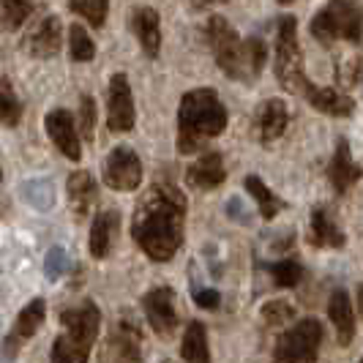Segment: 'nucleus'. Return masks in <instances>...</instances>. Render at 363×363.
Segmentation results:
<instances>
[{"label": "nucleus", "mask_w": 363, "mask_h": 363, "mask_svg": "<svg viewBox=\"0 0 363 363\" xmlns=\"http://www.w3.org/2000/svg\"><path fill=\"white\" fill-rule=\"evenodd\" d=\"M328 314H330V323L336 328V339L342 347H350L355 339V314H352V303H350V295L345 290H333L330 292V303H328Z\"/></svg>", "instance_id": "obj_19"}, {"label": "nucleus", "mask_w": 363, "mask_h": 363, "mask_svg": "<svg viewBox=\"0 0 363 363\" xmlns=\"http://www.w3.org/2000/svg\"><path fill=\"white\" fill-rule=\"evenodd\" d=\"M292 317H295V309L287 301H271V303L262 306V320L268 325H281V323H287Z\"/></svg>", "instance_id": "obj_32"}, {"label": "nucleus", "mask_w": 363, "mask_h": 363, "mask_svg": "<svg viewBox=\"0 0 363 363\" xmlns=\"http://www.w3.org/2000/svg\"><path fill=\"white\" fill-rule=\"evenodd\" d=\"M311 36L323 44L333 41H352L363 38V6L358 0H328L325 9L317 11L309 25Z\"/></svg>", "instance_id": "obj_6"}, {"label": "nucleus", "mask_w": 363, "mask_h": 363, "mask_svg": "<svg viewBox=\"0 0 363 363\" xmlns=\"http://www.w3.org/2000/svg\"><path fill=\"white\" fill-rule=\"evenodd\" d=\"M131 28L140 38L143 50H145L147 57H159V50H162V19L156 14V9H137L131 14Z\"/></svg>", "instance_id": "obj_18"}, {"label": "nucleus", "mask_w": 363, "mask_h": 363, "mask_svg": "<svg viewBox=\"0 0 363 363\" xmlns=\"http://www.w3.org/2000/svg\"><path fill=\"white\" fill-rule=\"evenodd\" d=\"M134 96L128 88L126 74H115L109 79V93H107V126L115 134H123L134 128Z\"/></svg>", "instance_id": "obj_10"}, {"label": "nucleus", "mask_w": 363, "mask_h": 363, "mask_svg": "<svg viewBox=\"0 0 363 363\" xmlns=\"http://www.w3.org/2000/svg\"><path fill=\"white\" fill-rule=\"evenodd\" d=\"M69 6H72L74 14L88 19L93 28H101V25L107 22L109 0H72Z\"/></svg>", "instance_id": "obj_28"}, {"label": "nucleus", "mask_w": 363, "mask_h": 363, "mask_svg": "<svg viewBox=\"0 0 363 363\" xmlns=\"http://www.w3.org/2000/svg\"><path fill=\"white\" fill-rule=\"evenodd\" d=\"M19 194L28 205H33L36 211H52L55 205V189L52 181L47 178H30L19 186Z\"/></svg>", "instance_id": "obj_24"}, {"label": "nucleus", "mask_w": 363, "mask_h": 363, "mask_svg": "<svg viewBox=\"0 0 363 363\" xmlns=\"http://www.w3.org/2000/svg\"><path fill=\"white\" fill-rule=\"evenodd\" d=\"M181 355L186 363H211V350H208V330L200 320H191L183 336Z\"/></svg>", "instance_id": "obj_23"}, {"label": "nucleus", "mask_w": 363, "mask_h": 363, "mask_svg": "<svg viewBox=\"0 0 363 363\" xmlns=\"http://www.w3.org/2000/svg\"><path fill=\"white\" fill-rule=\"evenodd\" d=\"M358 363H363V358H361V361H358Z\"/></svg>", "instance_id": "obj_40"}, {"label": "nucleus", "mask_w": 363, "mask_h": 363, "mask_svg": "<svg viewBox=\"0 0 363 363\" xmlns=\"http://www.w3.org/2000/svg\"><path fill=\"white\" fill-rule=\"evenodd\" d=\"M268 271H271L276 287H295L303 279V268L295 259H279V262L268 265Z\"/></svg>", "instance_id": "obj_29"}, {"label": "nucleus", "mask_w": 363, "mask_h": 363, "mask_svg": "<svg viewBox=\"0 0 363 363\" xmlns=\"http://www.w3.org/2000/svg\"><path fill=\"white\" fill-rule=\"evenodd\" d=\"M36 0H0V25L3 30H17L33 14Z\"/></svg>", "instance_id": "obj_26"}, {"label": "nucleus", "mask_w": 363, "mask_h": 363, "mask_svg": "<svg viewBox=\"0 0 363 363\" xmlns=\"http://www.w3.org/2000/svg\"><path fill=\"white\" fill-rule=\"evenodd\" d=\"M19 115H22V104L11 91L9 82H0V123L3 126H17Z\"/></svg>", "instance_id": "obj_30"}, {"label": "nucleus", "mask_w": 363, "mask_h": 363, "mask_svg": "<svg viewBox=\"0 0 363 363\" xmlns=\"http://www.w3.org/2000/svg\"><path fill=\"white\" fill-rule=\"evenodd\" d=\"M164 363H172V361H164Z\"/></svg>", "instance_id": "obj_39"}, {"label": "nucleus", "mask_w": 363, "mask_h": 363, "mask_svg": "<svg viewBox=\"0 0 363 363\" xmlns=\"http://www.w3.org/2000/svg\"><path fill=\"white\" fill-rule=\"evenodd\" d=\"M224 181H227V167H224L221 153H205L200 162H194L186 172V183L200 191L218 189Z\"/></svg>", "instance_id": "obj_16"}, {"label": "nucleus", "mask_w": 363, "mask_h": 363, "mask_svg": "<svg viewBox=\"0 0 363 363\" xmlns=\"http://www.w3.org/2000/svg\"><path fill=\"white\" fill-rule=\"evenodd\" d=\"M104 183L115 191H134L143 183V162L131 147H115L104 162Z\"/></svg>", "instance_id": "obj_9"}, {"label": "nucleus", "mask_w": 363, "mask_h": 363, "mask_svg": "<svg viewBox=\"0 0 363 363\" xmlns=\"http://www.w3.org/2000/svg\"><path fill=\"white\" fill-rule=\"evenodd\" d=\"M63 333L52 345V363H88L91 347L101 328V311L93 301H85L60 314Z\"/></svg>", "instance_id": "obj_4"}, {"label": "nucleus", "mask_w": 363, "mask_h": 363, "mask_svg": "<svg viewBox=\"0 0 363 363\" xmlns=\"http://www.w3.org/2000/svg\"><path fill=\"white\" fill-rule=\"evenodd\" d=\"M205 36L213 50L218 69L235 82H255L265 69L268 47L262 38H240L238 30L224 17H211Z\"/></svg>", "instance_id": "obj_2"}, {"label": "nucleus", "mask_w": 363, "mask_h": 363, "mask_svg": "<svg viewBox=\"0 0 363 363\" xmlns=\"http://www.w3.org/2000/svg\"><path fill=\"white\" fill-rule=\"evenodd\" d=\"M186 227V197L175 183H153L137 202L131 218V235L137 246L156 262L172 259L183 246Z\"/></svg>", "instance_id": "obj_1"}, {"label": "nucleus", "mask_w": 363, "mask_h": 363, "mask_svg": "<svg viewBox=\"0 0 363 363\" xmlns=\"http://www.w3.org/2000/svg\"><path fill=\"white\" fill-rule=\"evenodd\" d=\"M243 186H246V191H249V194L257 200V208H259V213H262V218H265V221H271V218L276 216L281 208H284V202L279 200V197H276L271 189H268L265 183L257 178V175H249V178L243 181Z\"/></svg>", "instance_id": "obj_25"}, {"label": "nucleus", "mask_w": 363, "mask_h": 363, "mask_svg": "<svg viewBox=\"0 0 363 363\" xmlns=\"http://www.w3.org/2000/svg\"><path fill=\"white\" fill-rule=\"evenodd\" d=\"M213 3H224V0H191L194 9H208V6H213Z\"/></svg>", "instance_id": "obj_36"}, {"label": "nucleus", "mask_w": 363, "mask_h": 363, "mask_svg": "<svg viewBox=\"0 0 363 363\" xmlns=\"http://www.w3.org/2000/svg\"><path fill=\"white\" fill-rule=\"evenodd\" d=\"M44 317H47V303H44V298H33L25 309L19 311L11 333L6 336V342H3V355H6V358H14L19 352V347L25 345L28 339L36 336V330L41 328Z\"/></svg>", "instance_id": "obj_12"}, {"label": "nucleus", "mask_w": 363, "mask_h": 363, "mask_svg": "<svg viewBox=\"0 0 363 363\" xmlns=\"http://www.w3.org/2000/svg\"><path fill=\"white\" fill-rule=\"evenodd\" d=\"M69 50H72V57L77 63H88L96 55V44L91 41L88 30L82 25H72L69 28Z\"/></svg>", "instance_id": "obj_27"}, {"label": "nucleus", "mask_w": 363, "mask_h": 363, "mask_svg": "<svg viewBox=\"0 0 363 363\" xmlns=\"http://www.w3.org/2000/svg\"><path fill=\"white\" fill-rule=\"evenodd\" d=\"M339 77H342V85H347V88H350V85H355L358 79H363V55L361 57H352V60H350V69H347V72L336 69V79H339Z\"/></svg>", "instance_id": "obj_34"}, {"label": "nucleus", "mask_w": 363, "mask_h": 363, "mask_svg": "<svg viewBox=\"0 0 363 363\" xmlns=\"http://www.w3.org/2000/svg\"><path fill=\"white\" fill-rule=\"evenodd\" d=\"M194 303L200 309H218L221 303V295L216 290H194Z\"/></svg>", "instance_id": "obj_35"}, {"label": "nucleus", "mask_w": 363, "mask_h": 363, "mask_svg": "<svg viewBox=\"0 0 363 363\" xmlns=\"http://www.w3.org/2000/svg\"><path fill=\"white\" fill-rule=\"evenodd\" d=\"M44 271H47V279L50 281H57L63 273L69 271V255L63 246H52L47 252V262H44Z\"/></svg>", "instance_id": "obj_31"}, {"label": "nucleus", "mask_w": 363, "mask_h": 363, "mask_svg": "<svg viewBox=\"0 0 363 363\" xmlns=\"http://www.w3.org/2000/svg\"><path fill=\"white\" fill-rule=\"evenodd\" d=\"M309 243L314 249H342V246H345V233H342L339 224L330 218L325 205L311 208Z\"/></svg>", "instance_id": "obj_17"}, {"label": "nucleus", "mask_w": 363, "mask_h": 363, "mask_svg": "<svg viewBox=\"0 0 363 363\" xmlns=\"http://www.w3.org/2000/svg\"><path fill=\"white\" fill-rule=\"evenodd\" d=\"M99 363H145L143 361V330L131 317H121L99 347Z\"/></svg>", "instance_id": "obj_8"}, {"label": "nucleus", "mask_w": 363, "mask_h": 363, "mask_svg": "<svg viewBox=\"0 0 363 363\" xmlns=\"http://www.w3.org/2000/svg\"><path fill=\"white\" fill-rule=\"evenodd\" d=\"M118 227H121V213H118V211H101L99 216L93 218L88 246H91V255L96 257V259H104V257L109 255Z\"/></svg>", "instance_id": "obj_20"}, {"label": "nucleus", "mask_w": 363, "mask_h": 363, "mask_svg": "<svg viewBox=\"0 0 363 363\" xmlns=\"http://www.w3.org/2000/svg\"><path fill=\"white\" fill-rule=\"evenodd\" d=\"M99 197V189H96V181H93L91 172H72L69 175V200H72L77 216H88L91 213V205Z\"/></svg>", "instance_id": "obj_22"}, {"label": "nucleus", "mask_w": 363, "mask_h": 363, "mask_svg": "<svg viewBox=\"0 0 363 363\" xmlns=\"http://www.w3.org/2000/svg\"><path fill=\"white\" fill-rule=\"evenodd\" d=\"M60 41H63V30H60V19L47 17L38 22V28L28 38V50L36 55V57H52L60 50Z\"/></svg>", "instance_id": "obj_21"}, {"label": "nucleus", "mask_w": 363, "mask_h": 363, "mask_svg": "<svg viewBox=\"0 0 363 363\" xmlns=\"http://www.w3.org/2000/svg\"><path fill=\"white\" fill-rule=\"evenodd\" d=\"M143 309H145V317L150 328L162 336V339H169L178 328V311H175V292L169 287H156L150 290L143 298Z\"/></svg>", "instance_id": "obj_11"}, {"label": "nucleus", "mask_w": 363, "mask_h": 363, "mask_svg": "<svg viewBox=\"0 0 363 363\" xmlns=\"http://www.w3.org/2000/svg\"><path fill=\"white\" fill-rule=\"evenodd\" d=\"M227 128V107L213 88H197L181 99L178 109V150L197 153L208 140Z\"/></svg>", "instance_id": "obj_3"}, {"label": "nucleus", "mask_w": 363, "mask_h": 363, "mask_svg": "<svg viewBox=\"0 0 363 363\" xmlns=\"http://www.w3.org/2000/svg\"><path fill=\"white\" fill-rule=\"evenodd\" d=\"M323 347V325L320 320L306 317L279 336L273 347V363H317Z\"/></svg>", "instance_id": "obj_7"}, {"label": "nucleus", "mask_w": 363, "mask_h": 363, "mask_svg": "<svg viewBox=\"0 0 363 363\" xmlns=\"http://www.w3.org/2000/svg\"><path fill=\"white\" fill-rule=\"evenodd\" d=\"M276 77L281 88L290 93H303L306 101L317 93L320 85L309 82L303 72V52L298 44V22L295 17L284 14L279 19V33H276Z\"/></svg>", "instance_id": "obj_5"}, {"label": "nucleus", "mask_w": 363, "mask_h": 363, "mask_svg": "<svg viewBox=\"0 0 363 363\" xmlns=\"http://www.w3.org/2000/svg\"><path fill=\"white\" fill-rule=\"evenodd\" d=\"M287 123H290V112H287V104L281 99H268L257 107L255 115V131L257 140L268 147L271 143H276L284 131H287Z\"/></svg>", "instance_id": "obj_13"}, {"label": "nucleus", "mask_w": 363, "mask_h": 363, "mask_svg": "<svg viewBox=\"0 0 363 363\" xmlns=\"http://www.w3.org/2000/svg\"><path fill=\"white\" fill-rule=\"evenodd\" d=\"M279 3H281V6H290L292 0H279Z\"/></svg>", "instance_id": "obj_38"}, {"label": "nucleus", "mask_w": 363, "mask_h": 363, "mask_svg": "<svg viewBox=\"0 0 363 363\" xmlns=\"http://www.w3.org/2000/svg\"><path fill=\"white\" fill-rule=\"evenodd\" d=\"M44 126H47V134L52 137V143L57 145V150H60L66 159L79 162L82 147H79V134H77V123H74L72 115H69L66 109H52V112L47 115Z\"/></svg>", "instance_id": "obj_14"}, {"label": "nucleus", "mask_w": 363, "mask_h": 363, "mask_svg": "<svg viewBox=\"0 0 363 363\" xmlns=\"http://www.w3.org/2000/svg\"><path fill=\"white\" fill-rule=\"evenodd\" d=\"M358 311H361V320H363V284H358Z\"/></svg>", "instance_id": "obj_37"}, {"label": "nucleus", "mask_w": 363, "mask_h": 363, "mask_svg": "<svg viewBox=\"0 0 363 363\" xmlns=\"http://www.w3.org/2000/svg\"><path fill=\"white\" fill-rule=\"evenodd\" d=\"M79 128H82L85 140H93V128H96V101H93V96H82V101H79Z\"/></svg>", "instance_id": "obj_33"}, {"label": "nucleus", "mask_w": 363, "mask_h": 363, "mask_svg": "<svg viewBox=\"0 0 363 363\" xmlns=\"http://www.w3.org/2000/svg\"><path fill=\"white\" fill-rule=\"evenodd\" d=\"M328 178H330V186L336 189V194H347L363 178V167L352 159L350 143H347L345 137L336 143L333 159H330V167H328Z\"/></svg>", "instance_id": "obj_15"}]
</instances>
